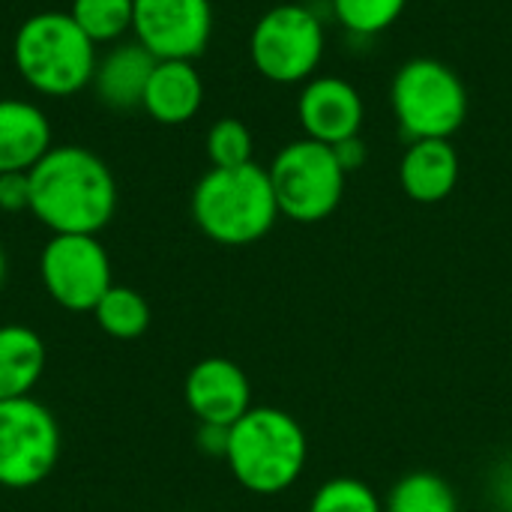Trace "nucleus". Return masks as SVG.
I'll return each mask as SVG.
<instances>
[{"label": "nucleus", "instance_id": "obj_25", "mask_svg": "<svg viewBox=\"0 0 512 512\" xmlns=\"http://www.w3.org/2000/svg\"><path fill=\"white\" fill-rule=\"evenodd\" d=\"M333 153H336V159H339V165L345 168V174H351V171H357L363 162H366V144L360 141V135H354V138H345V141H339V144H333Z\"/></svg>", "mask_w": 512, "mask_h": 512}, {"label": "nucleus", "instance_id": "obj_24", "mask_svg": "<svg viewBox=\"0 0 512 512\" xmlns=\"http://www.w3.org/2000/svg\"><path fill=\"white\" fill-rule=\"evenodd\" d=\"M0 210L3 213L30 210V177L24 171L0 174Z\"/></svg>", "mask_w": 512, "mask_h": 512}, {"label": "nucleus", "instance_id": "obj_12", "mask_svg": "<svg viewBox=\"0 0 512 512\" xmlns=\"http://www.w3.org/2000/svg\"><path fill=\"white\" fill-rule=\"evenodd\" d=\"M297 117L306 129V138L321 144H339L360 135L363 126V99L357 87L336 75L312 78L297 99Z\"/></svg>", "mask_w": 512, "mask_h": 512}, {"label": "nucleus", "instance_id": "obj_8", "mask_svg": "<svg viewBox=\"0 0 512 512\" xmlns=\"http://www.w3.org/2000/svg\"><path fill=\"white\" fill-rule=\"evenodd\" d=\"M60 459V426L33 396L0 402V486L33 489Z\"/></svg>", "mask_w": 512, "mask_h": 512}, {"label": "nucleus", "instance_id": "obj_9", "mask_svg": "<svg viewBox=\"0 0 512 512\" xmlns=\"http://www.w3.org/2000/svg\"><path fill=\"white\" fill-rule=\"evenodd\" d=\"M39 279L66 312H93L114 285L111 258L96 234H51L39 255Z\"/></svg>", "mask_w": 512, "mask_h": 512}, {"label": "nucleus", "instance_id": "obj_18", "mask_svg": "<svg viewBox=\"0 0 512 512\" xmlns=\"http://www.w3.org/2000/svg\"><path fill=\"white\" fill-rule=\"evenodd\" d=\"M93 318L102 333L111 339H138L150 327V306L147 300L129 285H111L105 297L96 303Z\"/></svg>", "mask_w": 512, "mask_h": 512}, {"label": "nucleus", "instance_id": "obj_27", "mask_svg": "<svg viewBox=\"0 0 512 512\" xmlns=\"http://www.w3.org/2000/svg\"><path fill=\"white\" fill-rule=\"evenodd\" d=\"M3 282H6V252L0 246V288H3Z\"/></svg>", "mask_w": 512, "mask_h": 512}, {"label": "nucleus", "instance_id": "obj_23", "mask_svg": "<svg viewBox=\"0 0 512 512\" xmlns=\"http://www.w3.org/2000/svg\"><path fill=\"white\" fill-rule=\"evenodd\" d=\"M207 156L213 168H240L252 162V132L237 117H222L207 132Z\"/></svg>", "mask_w": 512, "mask_h": 512}, {"label": "nucleus", "instance_id": "obj_20", "mask_svg": "<svg viewBox=\"0 0 512 512\" xmlns=\"http://www.w3.org/2000/svg\"><path fill=\"white\" fill-rule=\"evenodd\" d=\"M132 6L135 0H72L69 15L99 45L132 30Z\"/></svg>", "mask_w": 512, "mask_h": 512}, {"label": "nucleus", "instance_id": "obj_3", "mask_svg": "<svg viewBox=\"0 0 512 512\" xmlns=\"http://www.w3.org/2000/svg\"><path fill=\"white\" fill-rule=\"evenodd\" d=\"M309 459V441L297 417L279 408H252L228 429L225 462L252 495L288 492Z\"/></svg>", "mask_w": 512, "mask_h": 512}, {"label": "nucleus", "instance_id": "obj_16", "mask_svg": "<svg viewBox=\"0 0 512 512\" xmlns=\"http://www.w3.org/2000/svg\"><path fill=\"white\" fill-rule=\"evenodd\" d=\"M156 57L141 42L114 45L102 60H96L93 87L102 105L114 111H129L144 102L147 81L153 75Z\"/></svg>", "mask_w": 512, "mask_h": 512}, {"label": "nucleus", "instance_id": "obj_1", "mask_svg": "<svg viewBox=\"0 0 512 512\" xmlns=\"http://www.w3.org/2000/svg\"><path fill=\"white\" fill-rule=\"evenodd\" d=\"M27 177L30 213L51 234H99L117 213V180L87 147H51Z\"/></svg>", "mask_w": 512, "mask_h": 512}, {"label": "nucleus", "instance_id": "obj_13", "mask_svg": "<svg viewBox=\"0 0 512 512\" xmlns=\"http://www.w3.org/2000/svg\"><path fill=\"white\" fill-rule=\"evenodd\" d=\"M459 153L450 138L411 141L399 162V183L417 204H438L453 195L459 183Z\"/></svg>", "mask_w": 512, "mask_h": 512}, {"label": "nucleus", "instance_id": "obj_6", "mask_svg": "<svg viewBox=\"0 0 512 512\" xmlns=\"http://www.w3.org/2000/svg\"><path fill=\"white\" fill-rule=\"evenodd\" d=\"M267 171L279 213L294 222H321L342 204L348 174L330 144L312 138L291 141L276 153Z\"/></svg>", "mask_w": 512, "mask_h": 512}, {"label": "nucleus", "instance_id": "obj_2", "mask_svg": "<svg viewBox=\"0 0 512 512\" xmlns=\"http://www.w3.org/2000/svg\"><path fill=\"white\" fill-rule=\"evenodd\" d=\"M270 171L249 162L210 168L192 189V219L204 237L222 246H249L267 237L279 219Z\"/></svg>", "mask_w": 512, "mask_h": 512}, {"label": "nucleus", "instance_id": "obj_7", "mask_svg": "<svg viewBox=\"0 0 512 512\" xmlns=\"http://www.w3.org/2000/svg\"><path fill=\"white\" fill-rule=\"evenodd\" d=\"M249 57L267 81H306L324 57V27L312 9L300 3H279L255 21Z\"/></svg>", "mask_w": 512, "mask_h": 512}, {"label": "nucleus", "instance_id": "obj_28", "mask_svg": "<svg viewBox=\"0 0 512 512\" xmlns=\"http://www.w3.org/2000/svg\"><path fill=\"white\" fill-rule=\"evenodd\" d=\"M180 512H189V510H180Z\"/></svg>", "mask_w": 512, "mask_h": 512}, {"label": "nucleus", "instance_id": "obj_19", "mask_svg": "<svg viewBox=\"0 0 512 512\" xmlns=\"http://www.w3.org/2000/svg\"><path fill=\"white\" fill-rule=\"evenodd\" d=\"M384 512H459V498L444 477L414 471L390 489Z\"/></svg>", "mask_w": 512, "mask_h": 512}, {"label": "nucleus", "instance_id": "obj_15", "mask_svg": "<svg viewBox=\"0 0 512 512\" xmlns=\"http://www.w3.org/2000/svg\"><path fill=\"white\" fill-rule=\"evenodd\" d=\"M51 150V123L27 99H0V174L30 171Z\"/></svg>", "mask_w": 512, "mask_h": 512}, {"label": "nucleus", "instance_id": "obj_21", "mask_svg": "<svg viewBox=\"0 0 512 512\" xmlns=\"http://www.w3.org/2000/svg\"><path fill=\"white\" fill-rule=\"evenodd\" d=\"M408 0H333L336 18L360 36H375L399 21Z\"/></svg>", "mask_w": 512, "mask_h": 512}, {"label": "nucleus", "instance_id": "obj_5", "mask_svg": "<svg viewBox=\"0 0 512 512\" xmlns=\"http://www.w3.org/2000/svg\"><path fill=\"white\" fill-rule=\"evenodd\" d=\"M390 105L408 141L450 138L468 117V90L447 63L414 57L399 66L390 84Z\"/></svg>", "mask_w": 512, "mask_h": 512}, {"label": "nucleus", "instance_id": "obj_29", "mask_svg": "<svg viewBox=\"0 0 512 512\" xmlns=\"http://www.w3.org/2000/svg\"><path fill=\"white\" fill-rule=\"evenodd\" d=\"M510 512H512V504H510Z\"/></svg>", "mask_w": 512, "mask_h": 512}, {"label": "nucleus", "instance_id": "obj_11", "mask_svg": "<svg viewBox=\"0 0 512 512\" xmlns=\"http://www.w3.org/2000/svg\"><path fill=\"white\" fill-rule=\"evenodd\" d=\"M189 411L198 423L231 429L243 414L252 411V384L246 372L225 357H207L195 363L183 387Z\"/></svg>", "mask_w": 512, "mask_h": 512}, {"label": "nucleus", "instance_id": "obj_4", "mask_svg": "<svg viewBox=\"0 0 512 512\" xmlns=\"http://www.w3.org/2000/svg\"><path fill=\"white\" fill-rule=\"evenodd\" d=\"M12 60L27 87L63 99L93 81L99 57L96 42L69 12H36L21 21L12 42Z\"/></svg>", "mask_w": 512, "mask_h": 512}, {"label": "nucleus", "instance_id": "obj_22", "mask_svg": "<svg viewBox=\"0 0 512 512\" xmlns=\"http://www.w3.org/2000/svg\"><path fill=\"white\" fill-rule=\"evenodd\" d=\"M309 512H384V504L363 480L336 477L312 495Z\"/></svg>", "mask_w": 512, "mask_h": 512}, {"label": "nucleus", "instance_id": "obj_14", "mask_svg": "<svg viewBox=\"0 0 512 512\" xmlns=\"http://www.w3.org/2000/svg\"><path fill=\"white\" fill-rule=\"evenodd\" d=\"M204 102V81L192 60H156L141 108L162 126L189 123Z\"/></svg>", "mask_w": 512, "mask_h": 512}, {"label": "nucleus", "instance_id": "obj_26", "mask_svg": "<svg viewBox=\"0 0 512 512\" xmlns=\"http://www.w3.org/2000/svg\"><path fill=\"white\" fill-rule=\"evenodd\" d=\"M198 447H201L207 456L225 459V453H228V429H225V426L201 423V426H198Z\"/></svg>", "mask_w": 512, "mask_h": 512}, {"label": "nucleus", "instance_id": "obj_10", "mask_svg": "<svg viewBox=\"0 0 512 512\" xmlns=\"http://www.w3.org/2000/svg\"><path fill=\"white\" fill-rule=\"evenodd\" d=\"M132 33L156 60H195L213 33L210 0H135Z\"/></svg>", "mask_w": 512, "mask_h": 512}, {"label": "nucleus", "instance_id": "obj_17", "mask_svg": "<svg viewBox=\"0 0 512 512\" xmlns=\"http://www.w3.org/2000/svg\"><path fill=\"white\" fill-rule=\"evenodd\" d=\"M48 363L45 342L36 330L24 324L0 327V402L30 396L42 381Z\"/></svg>", "mask_w": 512, "mask_h": 512}]
</instances>
